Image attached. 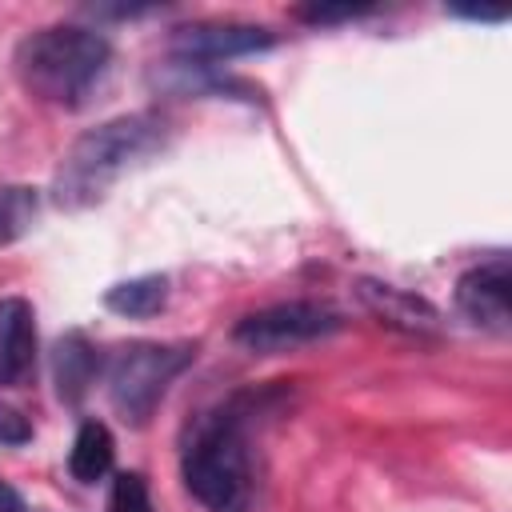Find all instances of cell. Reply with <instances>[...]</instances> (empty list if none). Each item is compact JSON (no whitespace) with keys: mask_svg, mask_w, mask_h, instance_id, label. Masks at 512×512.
Masks as SVG:
<instances>
[{"mask_svg":"<svg viewBox=\"0 0 512 512\" xmlns=\"http://www.w3.org/2000/svg\"><path fill=\"white\" fill-rule=\"evenodd\" d=\"M164 136H168L164 120L152 112H128V116L88 128L84 136L72 140V148L52 172L56 208L80 212V208L100 204L128 168H136L140 160L164 148Z\"/></svg>","mask_w":512,"mask_h":512,"instance_id":"7a4b0ae2","label":"cell"},{"mask_svg":"<svg viewBox=\"0 0 512 512\" xmlns=\"http://www.w3.org/2000/svg\"><path fill=\"white\" fill-rule=\"evenodd\" d=\"M452 12L468 20H508V8H452Z\"/></svg>","mask_w":512,"mask_h":512,"instance_id":"ac0fdd59","label":"cell"},{"mask_svg":"<svg viewBox=\"0 0 512 512\" xmlns=\"http://www.w3.org/2000/svg\"><path fill=\"white\" fill-rule=\"evenodd\" d=\"M104 304L116 316H128V320L156 316L168 304V276L152 272V276H136V280H124V284H112L104 292Z\"/></svg>","mask_w":512,"mask_h":512,"instance_id":"7c38bea8","label":"cell"},{"mask_svg":"<svg viewBox=\"0 0 512 512\" xmlns=\"http://www.w3.org/2000/svg\"><path fill=\"white\" fill-rule=\"evenodd\" d=\"M96 372H100V356H96V348L88 344V336H84V332H64V336L56 340V348H52L56 396H60L64 404H76V400L92 388Z\"/></svg>","mask_w":512,"mask_h":512,"instance_id":"30bf717a","label":"cell"},{"mask_svg":"<svg viewBox=\"0 0 512 512\" xmlns=\"http://www.w3.org/2000/svg\"><path fill=\"white\" fill-rule=\"evenodd\" d=\"M112 456H116V440H112L108 424L84 420V424L76 428V440H72V452H68V472H72L80 484H96L100 476H108Z\"/></svg>","mask_w":512,"mask_h":512,"instance_id":"8fae6325","label":"cell"},{"mask_svg":"<svg viewBox=\"0 0 512 512\" xmlns=\"http://www.w3.org/2000/svg\"><path fill=\"white\" fill-rule=\"evenodd\" d=\"M20 84L56 108H80L112 68V44L84 24H48L16 44Z\"/></svg>","mask_w":512,"mask_h":512,"instance_id":"3957f363","label":"cell"},{"mask_svg":"<svg viewBox=\"0 0 512 512\" xmlns=\"http://www.w3.org/2000/svg\"><path fill=\"white\" fill-rule=\"evenodd\" d=\"M456 308L464 312L468 324L508 336L512 328V276H508V260L492 256L476 268H468L456 280Z\"/></svg>","mask_w":512,"mask_h":512,"instance_id":"52a82bcc","label":"cell"},{"mask_svg":"<svg viewBox=\"0 0 512 512\" xmlns=\"http://www.w3.org/2000/svg\"><path fill=\"white\" fill-rule=\"evenodd\" d=\"M272 44H276V36L268 28L240 24V20H200V24H184L168 36L176 64H196V68H212L220 60L268 52Z\"/></svg>","mask_w":512,"mask_h":512,"instance_id":"8992f818","label":"cell"},{"mask_svg":"<svg viewBox=\"0 0 512 512\" xmlns=\"http://www.w3.org/2000/svg\"><path fill=\"white\" fill-rule=\"evenodd\" d=\"M256 396H232L200 412L180 448V476L208 512H248L252 504V452L248 416Z\"/></svg>","mask_w":512,"mask_h":512,"instance_id":"6da1fadb","label":"cell"},{"mask_svg":"<svg viewBox=\"0 0 512 512\" xmlns=\"http://www.w3.org/2000/svg\"><path fill=\"white\" fill-rule=\"evenodd\" d=\"M356 292H360L364 308H368L380 324H388V328H400V332H408V336H432V332L440 328L436 308H432L428 300H420V296L396 288V284L360 280Z\"/></svg>","mask_w":512,"mask_h":512,"instance_id":"9c48e42d","label":"cell"},{"mask_svg":"<svg viewBox=\"0 0 512 512\" xmlns=\"http://www.w3.org/2000/svg\"><path fill=\"white\" fill-rule=\"evenodd\" d=\"M340 328H344V320L328 304H316V300H284V304L248 312L232 328V340L240 348L256 352V356H280V352H292V348L328 340Z\"/></svg>","mask_w":512,"mask_h":512,"instance_id":"5b68a950","label":"cell"},{"mask_svg":"<svg viewBox=\"0 0 512 512\" xmlns=\"http://www.w3.org/2000/svg\"><path fill=\"white\" fill-rule=\"evenodd\" d=\"M32 440V424L16 412V408H8V404H0V444H28Z\"/></svg>","mask_w":512,"mask_h":512,"instance_id":"2e32d148","label":"cell"},{"mask_svg":"<svg viewBox=\"0 0 512 512\" xmlns=\"http://www.w3.org/2000/svg\"><path fill=\"white\" fill-rule=\"evenodd\" d=\"M364 12H372V8L368 4H300L296 20H304V24H340V20H356Z\"/></svg>","mask_w":512,"mask_h":512,"instance_id":"9a60e30c","label":"cell"},{"mask_svg":"<svg viewBox=\"0 0 512 512\" xmlns=\"http://www.w3.org/2000/svg\"><path fill=\"white\" fill-rule=\"evenodd\" d=\"M40 212V196L28 184H0V248L16 244Z\"/></svg>","mask_w":512,"mask_h":512,"instance_id":"4fadbf2b","label":"cell"},{"mask_svg":"<svg viewBox=\"0 0 512 512\" xmlns=\"http://www.w3.org/2000/svg\"><path fill=\"white\" fill-rule=\"evenodd\" d=\"M196 344H160L136 340L108 360V400L124 416V424H148L172 380L192 364Z\"/></svg>","mask_w":512,"mask_h":512,"instance_id":"277c9868","label":"cell"},{"mask_svg":"<svg viewBox=\"0 0 512 512\" xmlns=\"http://www.w3.org/2000/svg\"><path fill=\"white\" fill-rule=\"evenodd\" d=\"M36 372V312L24 296L0 300V388H20Z\"/></svg>","mask_w":512,"mask_h":512,"instance_id":"ba28073f","label":"cell"},{"mask_svg":"<svg viewBox=\"0 0 512 512\" xmlns=\"http://www.w3.org/2000/svg\"><path fill=\"white\" fill-rule=\"evenodd\" d=\"M108 512H156L148 480L140 472H120L108 488Z\"/></svg>","mask_w":512,"mask_h":512,"instance_id":"5bb4252c","label":"cell"},{"mask_svg":"<svg viewBox=\"0 0 512 512\" xmlns=\"http://www.w3.org/2000/svg\"><path fill=\"white\" fill-rule=\"evenodd\" d=\"M0 512H28V504H24V496L8 484V480H0Z\"/></svg>","mask_w":512,"mask_h":512,"instance_id":"e0dca14e","label":"cell"}]
</instances>
